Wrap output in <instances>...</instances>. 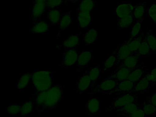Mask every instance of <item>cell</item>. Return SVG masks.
Instances as JSON below:
<instances>
[{
  "label": "cell",
  "mask_w": 156,
  "mask_h": 117,
  "mask_svg": "<svg viewBox=\"0 0 156 117\" xmlns=\"http://www.w3.org/2000/svg\"><path fill=\"white\" fill-rule=\"evenodd\" d=\"M50 28V24L46 21H40L34 23L30 32L31 34H43L48 32Z\"/></svg>",
  "instance_id": "cell-21"
},
{
  "label": "cell",
  "mask_w": 156,
  "mask_h": 117,
  "mask_svg": "<svg viewBox=\"0 0 156 117\" xmlns=\"http://www.w3.org/2000/svg\"><path fill=\"white\" fill-rule=\"evenodd\" d=\"M96 3L95 0H81L76 12L84 11L90 12L95 7Z\"/></svg>",
  "instance_id": "cell-26"
},
{
  "label": "cell",
  "mask_w": 156,
  "mask_h": 117,
  "mask_svg": "<svg viewBox=\"0 0 156 117\" xmlns=\"http://www.w3.org/2000/svg\"><path fill=\"white\" fill-rule=\"evenodd\" d=\"M32 73L28 72L22 75L18 80L17 87L18 89L23 90L29 85L31 78Z\"/></svg>",
  "instance_id": "cell-32"
},
{
  "label": "cell",
  "mask_w": 156,
  "mask_h": 117,
  "mask_svg": "<svg viewBox=\"0 0 156 117\" xmlns=\"http://www.w3.org/2000/svg\"><path fill=\"white\" fill-rule=\"evenodd\" d=\"M132 71L133 70L119 66L113 72L110 76L108 78L118 82L123 81L127 79L129 76Z\"/></svg>",
  "instance_id": "cell-15"
},
{
  "label": "cell",
  "mask_w": 156,
  "mask_h": 117,
  "mask_svg": "<svg viewBox=\"0 0 156 117\" xmlns=\"http://www.w3.org/2000/svg\"><path fill=\"white\" fill-rule=\"evenodd\" d=\"M62 15L61 10L51 9L47 12V19L50 21L52 25H57L59 24Z\"/></svg>",
  "instance_id": "cell-23"
},
{
  "label": "cell",
  "mask_w": 156,
  "mask_h": 117,
  "mask_svg": "<svg viewBox=\"0 0 156 117\" xmlns=\"http://www.w3.org/2000/svg\"><path fill=\"white\" fill-rule=\"evenodd\" d=\"M149 71V69L146 66H139L130 73L127 79L132 82H136L144 77Z\"/></svg>",
  "instance_id": "cell-17"
},
{
  "label": "cell",
  "mask_w": 156,
  "mask_h": 117,
  "mask_svg": "<svg viewBox=\"0 0 156 117\" xmlns=\"http://www.w3.org/2000/svg\"><path fill=\"white\" fill-rule=\"evenodd\" d=\"M76 21L81 29L86 28L91 23L92 17L90 12L84 11L76 12Z\"/></svg>",
  "instance_id": "cell-16"
},
{
  "label": "cell",
  "mask_w": 156,
  "mask_h": 117,
  "mask_svg": "<svg viewBox=\"0 0 156 117\" xmlns=\"http://www.w3.org/2000/svg\"><path fill=\"white\" fill-rule=\"evenodd\" d=\"M34 108L33 103L30 99L29 101L23 103L22 106L21 110L19 115L22 117H26L32 112Z\"/></svg>",
  "instance_id": "cell-35"
},
{
  "label": "cell",
  "mask_w": 156,
  "mask_h": 117,
  "mask_svg": "<svg viewBox=\"0 0 156 117\" xmlns=\"http://www.w3.org/2000/svg\"><path fill=\"white\" fill-rule=\"evenodd\" d=\"M100 101L96 97L90 99L86 104L85 109L88 117L96 116L100 110Z\"/></svg>",
  "instance_id": "cell-14"
},
{
  "label": "cell",
  "mask_w": 156,
  "mask_h": 117,
  "mask_svg": "<svg viewBox=\"0 0 156 117\" xmlns=\"http://www.w3.org/2000/svg\"><path fill=\"white\" fill-rule=\"evenodd\" d=\"M134 21V16L132 13L122 18H119L117 21V27L118 29L127 28L130 26Z\"/></svg>",
  "instance_id": "cell-31"
},
{
  "label": "cell",
  "mask_w": 156,
  "mask_h": 117,
  "mask_svg": "<svg viewBox=\"0 0 156 117\" xmlns=\"http://www.w3.org/2000/svg\"><path fill=\"white\" fill-rule=\"evenodd\" d=\"M94 57V54L90 50H83L78 54L76 65L77 67L76 72H82L87 66L90 63Z\"/></svg>",
  "instance_id": "cell-7"
},
{
  "label": "cell",
  "mask_w": 156,
  "mask_h": 117,
  "mask_svg": "<svg viewBox=\"0 0 156 117\" xmlns=\"http://www.w3.org/2000/svg\"><path fill=\"white\" fill-rule=\"evenodd\" d=\"M129 42L128 39H127L119 47L115 49L117 55L116 66H120L125 59L132 55L129 49Z\"/></svg>",
  "instance_id": "cell-10"
},
{
  "label": "cell",
  "mask_w": 156,
  "mask_h": 117,
  "mask_svg": "<svg viewBox=\"0 0 156 117\" xmlns=\"http://www.w3.org/2000/svg\"><path fill=\"white\" fill-rule=\"evenodd\" d=\"M146 101L156 107V91L155 93L150 95L149 97L146 99Z\"/></svg>",
  "instance_id": "cell-42"
},
{
  "label": "cell",
  "mask_w": 156,
  "mask_h": 117,
  "mask_svg": "<svg viewBox=\"0 0 156 117\" xmlns=\"http://www.w3.org/2000/svg\"><path fill=\"white\" fill-rule=\"evenodd\" d=\"M98 37V33L96 30L94 28H91L86 33L83 39V41L87 45H90L94 44L96 41Z\"/></svg>",
  "instance_id": "cell-28"
},
{
  "label": "cell",
  "mask_w": 156,
  "mask_h": 117,
  "mask_svg": "<svg viewBox=\"0 0 156 117\" xmlns=\"http://www.w3.org/2000/svg\"><path fill=\"white\" fill-rule=\"evenodd\" d=\"M146 38L151 49L152 54L156 55V35L151 30H149L146 35Z\"/></svg>",
  "instance_id": "cell-33"
},
{
  "label": "cell",
  "mask_w": 156,
  "mask_h": 117,
  "mask_svg": "<svg viewBox=\"0 0 156 117\" xmlns=\"http://www.w3.org/2000/svg\"><path fill=\"white\" fill-rule=\"evenodd\" d=\"M146 5H147V3L146 2H143L141 3L135 5V8L133 9L132 13L134 18L136 19V20H139L143 18V16L146 11L145 8H146Z\"/></svg>",
  "instance_id": "cell-29"
},
{
  "label": "cell",
  "mask_w": 156,
  "mask_h": 117,
  "mask_svg": "<svg viewBox=\"0 0 156 117\" xmlns=\"http://www.w3.org/2000/svg\"><path fill=\"white\" fill-rule=\"evenodd\" d=\"M21 108L22 106L18 104L9 105L6 108V112L7 114L12 116H17L20 114Z\"/></svg>",
  "instance_id": "cell-37"
},
{
  "label": "cell",
  "mask_w": 156,
  "mask_h": 117,
  "mask_svg": "<svg viewBox=\"0 0 156 117\" xmlns=\"http://www.w3.org/2000/svg\"><path fill=\"white\" fill-rule=\"evenodd\" d=\"M47 91H37L30 98L33 103L34 108L38 112H43V109L47 98Z\"/></svg>",
  "instance_id": "cell-6"
},
{
  "label": "cell",
  "mask_w": 156,
  "mask_h": 117,
  "mask_svg": "<svg viewBox=\"0 0 156 117\" xmlns=\"http://www.w3.org/2000/svg\"><path fill=\"white\" fill-rule=\"evenodd\" d=\"M144 34H143L140 33L137 36L134 37L132 40L129 41V48L130 51L132 55L135 54L138 49L140 47L142 42V39H143V37Z\"/></svg>",
  "instance_id": "cell-30"
},
{
  "label": "cell",
  "mask_w": 156,
  "mask_h": 117,
  "mask_svg": "<svg viewBox=\"0 0 156 117\" xmlns=\"http://www.w3.org/2000/svg\"><path fill=\"white\" fill-rule=\"evenodd\" d=\"M143 18L139 19V20H136V21L135 24L132 28V30L130 32L129 34V41H130L133 39L134 37L137 36L139 34H140V31H141V24L143 20Z\"/></svg>",
  "instance_id": "cell-34"
},
{
  "label": "cell",
  "mask_w": 156,
  "mask_h": 117,
  "mask_svg": "<svg viewBox=\"0 0 156 117\" xmlns=\"http://www.w3.org/2000/svg\"><path fill=\"white\" fill-rule=\"evenodd\" d=\"M135 82H132L127 79L123 81H119L115 88L110 91H108L104 93V95H121L125 93H130L131 90L133 89Z\"/></svg>",
  "instance_id": "cell-5"
},
{
  "label": "cell",
  "mask_w": 156,
  "mask_h": 117,
  "mask_svg": "<svg viewBox=\"0 0 156 117\" xmlns=\"http://www.w3.org/2000/svg\"><path fill=\"white\" fill-rule=\"evenodd\" d=\"M69 1H70V0H63V3H66L69 2Z\"/></svg>",
  "instance_id": "cell-45"
},
{
  "label": "cell",
  "mask_w": 156,
  "mask_h": 117,
  "mask_svg": "<svg viewBox=\"0 0 156 117\" xmlns=\"http://www.w3.org/2000/svg\"><path fill=\"white\" fill-rule=\"evenodd\" d=\"M140 58V57L136 54H133L125 59L121 63L119 66L123 67L133 70L139 66L138 63Z\"/></svg>",
  "instance_id": "cell-20"
},
{
  "label": "cell",
  "mask_w": 156,
  "mask_h": 117,
  "mask_svg": "<svg viewBox=\"0 0 156 117\" xmlns=\"http://www.w3.org/2000/svg\"><path fill=\"white\" fill-rule=\"evenodd\" d=\"M124 117H146V114L143 109L140 108L138 109L132 113L127 115H124Z\"/></svg>",
  "instance_id": "cell-41"
},
{
  "label": "cell",
  "mask_w": 156,
  "mask_h": 117,
  "mask_svg": "<svg viewBox=\"0 0 156 117\" xmlns=\"http://www.w3.org/2000/svg\"><path fill=\"white\" fill-rule=\"evenodd\" d=\"M32 12L30 19L36 21L41 18L47 9L46 2L35 3H33Z\"/></svg>",
  "instance_id": "cell-18"
},
{
  "label": "cell",
  "mask_w": 156,
  "mask_h": 117,
  "mask_svg": "<svg viewBox=\"0 0 156 117\" xmlns=\"http://www.w3.org/2000/svg\"><path fill=\"white\" fill-rule=\"evenodd\" d=\"M140 94L128 93L121 94L117 98L113 99L112 102H109L105 108L106 112H117L119 109L126 104L132 102H138V97Z\"/></svg>",
  "instance_id": "cell-3"
},
{
  "label": "cell",
  "mask_w": 156,
  "mask_h": 117,
  "mask_svg": "<svg viewBox=\"0 0 156 117\" xmlns=\"http://www.w3.org/2000/svg\"></svg>",
  "instance_id": "cell-46"
},
{
  "label": "cell",
  "mask_w": 156,
  "mask_h": 117,
  "mask_svg": "<svg viewBox=\"0 0 156 117\" xmlns=\"http://www.w3.org/2000/svg\"><path fill=\"white\" fill-rule=\"evenodd\" d=\"M150 83L145 76L136 82H135L133 89L130 93L141 94L144 92H147L151 88Z\"/></svg>",
  "instance_id": "cell-13"
},
{
  "label": "cell",
  "mask_w": 156,
  "mask_h": 117,
  "mask_svg": "<svg viewBox=\"0 0 156 117\" xmlns=\"http://www.w3.org/2000/svg\"><path fill=\"white\" fill-rule=\"evenodd\" d=\"M63 0H46V4L47 8L54 9L62 5Z\"/></svg>",
  "instance_id": "cell-40"
},
{
  "label": "cell",
  "mask_w": 156,
  "mask_h": 117,
  "mask_svg": "<svg viewBox=\"0 0 156 117\" xmlns=\"http://www.w3.org/2000/svg\"><path fill=\"white\" fill-rule=\"evenodd\" d=\"M78 54L76 48L65 49L62 59L59 66L66 69L75 65L78 59Z\"/></svg>",
  "instance_id": "cell-4"
},
{
  "label": "cell",
  "mask_w": 156,
  "mask_h": 117,
  "mask_svg": "<svg viewBox=\"0 0 156 117\" xmlns=\"http://www.w3.org/2000/svg\"><path fill=\"white\" fill-rule=\"evenodd\" d=\"M79 0H70L69 1V2L71 3H75L76 2H78V1H79Z\"/></svg>",
  "instance_id": "cell-44"
},
{
  "label": "cell",
  "mask_w": 156,
  "mask_h": 117,
  "mask_svg": "<svg viewBox=\"0 0 156 117\" xmlns=\"http://www.w3.org/2000/svg\"><path fill=\"white\" fill-rule=\"evenodd\" d=\"M102 69L99 66H97L91 68L85 71L89 76L91 81V90L95 87L96 84L99 78L100 72Z\"/></svg>",
  "instance_id": "cell-22"
},
{
  "label": "cell",
  "mask_w": 156,
  "mask_h": 117,
  "mask_svg": "<svg viewBox=\"0 0 156 117\" xmlns=\"http://www.w3.org/2000/svg\"><path fill=\"white\" fill-rule=\"evenodd\" d=\"M118 82L115 81L113 80L110 79L108 78L102 80V82L98 84L97 86L91 90L89 94H95L98 93L103 92V91H109L115 88L117 85Z\"/></svg>",
  "instance_id": "cell-8"
},
{
  "label": "cell",
  "mask_w": 156,
  "mask_h": 117,
  "mask_svg": "<svg viewBox=\"0 0 156 117\" xmlns=\"http://www.w3.org/2000/svg\"><path fill=\"white\" fill-rule=\"evenodd\" d=\"M117 55L116 51L115 50L112 54L106 59L104 62V66L102 68V72L109 70L111 68L116 66Z\"/></svg>",
  "instance_id": "cell-27"
},
{
  "label": "cell",
  "mask_w": 156,
  "mask_h": 117,
  "mask_svg": "<svg viewBox=\"0 0 156 117\" xmlns=\"http://www.w3.org/2000/svg\"><path fill=\"white\" fill-rule=\"evenodd\" d=\"M91 87V81L86 72L76 81V92L82 94Z\"/></svg>",
  "instance_id": "cell-12"
},
{
  "label": "cell",
  "mask_w": 156,
  "mask_h": 117,
  "mask_svg": "<svg viewBox=\"0 0 156 117\" xmlns=\"http://www.w3.org/2000/svg\"><path fill=\"white\" fill-rule=\"evenodd\" d=\"M80 34H81L79 33L69 35L62 42L61 44L57 45L56 47L59 49L62 48L65 49L75 48L79 45Z\"/></svg>",
  "instance_id": "cell-9"
},
{
  "label": "cell",
  "mask_w": 156,
  "mask_h": 117,
  "mask_svg": "<svg viewBox=\"0 0 156 117\" xmlns=\"http://www.w3.org/2000/svg\"><path fill=\"white\" fill-rule=\"evenodd\" d=\"M146 12L149 16L150 18L156 26V3H152L150 5Z\"/></svg>",
  "instance_id": "cell-39"
},
{
  "label": "cell",
  "mask_w": 156,
  "mask_h": 117,
  "mask_svg": "<svg viewBox=\"0 0 156 117\" xmlns=\"http://www.w3.org/2000/svg\"><path fill=\"white\" fill-rule=\"evenodd\" d=\"M152 54L151 49L148 43L146 38V36L144 35L142 39L141 44L137 51L134 54L141 57L142 56L149 57Z\"/></svg>",
  "instance_id": "cell-24"
},
{
  "label": "cell",
  "mask_w": 156,
  "mask_h": 117,
  "mask_svg": "<svg viewBox=\"0 0 156 117\" xmlns=\"http://www.w3.org/2000/svg\"><path fill=\"white\" fill-rule=\"evenodd\" d=\"M135 5L130 3H119L115 7V12L119 18H122L132 13Z\"/></svg>",
  "instance_id": "cell-11"
},
{
  "label": "cell",
  "mask_w": 156,
  "mask_h": 117,
  "mask_svg": "<svg viewBox=\"0 0 156 117\" xmlns=\"http://www.w3.org/2000/svg\"><path fill=\"white\" fill-rule=\"evenodd\" d=\"M46 0H34L33 3H35L46 2Z\"/></svg>",
  "instance_id": "cell-43"
},
{
  "label": "cell",
  "mask_w": 156,
  "mask_h": 117,
  "mask_svg": "<svg viewBox=\"0 0 156 117\" xmlns=\"http://www.w3.org/2000/svg\"><path fill=\"white\" fill-rule=\"evenodd\" d=\"M145 77L149 81L151 87L156 86V65L151 70H149V71L145 75Z\"/></svg>",
  "instance_id": "cell-38"
},
{
  "label": "cell",
  "mask_w": 156,
  "mask_h": 117,
  "mask_svg": "<svg viewBox=\"0 0 156 117\" xmlns=\"http://www.w3.org/2000/svg\"><path fill=\"white\" fill-rule=\"evenodd\" d=\"M65 90L64 85H53L47 91V98L43 109L45 111L52 110L58 107L63 96Z\"/></svg>",
  "instance_id": "cell-2"
},
{
  "label": "cell",
  "mask_w": 156,
  "mask_h": 117,
  "mask_svg": "<svg viewBox=\"0 0 156 117\" xmlns=\"http://www.w3.org/2000/svg\"><path fill=\"white\" fill-rule=\"evenodd\" d=\"M143 107V110L146 114V117L151 115H155L156 112V107L151 103L145 101L142 104H140Z\"/></svg>",
  "instance_id": "cell-36"
},
{
  "label": "cell",
  "mask_w": 156,
  "mask_h": 117,
  "mask_svg": "<svg viewBox=\"0 0 156 117\" xmlns=\"http://www.w3.org/2000/svg\"><path fill=\"white\" fill-rule=\"evenodd\" d=\"M72 22L71 11L62 14L60 23H59V31H58V34L56 36L57 39L60 37L62 32L67 29L71 25Z\"/></svg>",
  "instance_id": "cell-19"
},
{
  "label": "cell",
  "mask_w": 156,
  "mask_h": 117,
  "mask_svg": "<svg viewBox=\"0 0 156 117\" xmlns=\"http://www.w3.org/2000/svg\"><path fill=\"white\" fill-rule=\"evenodd\" d=\"M140 106H141L140 104H139L138 102L128 103L121 108L116 113L119 116L123 117L124 115H127L129 113H132L138 109L140 108Z\"/></svg>",
  "instance_id": "cell-25"
},
{
  "label": "cell",
  "mask_w": 156,
  "mask_h": 117,
  "mask_svg": "<svg viewBox=\"0 0 156 117\" xmlns=\"http://www.w3.org/2000/svg\"><path fill=\"white\" fill-rule=\"evenodd\" d=\"M54 72L50 70H37L32 73L31 80L37 91H46L53 85L51 74Z\"/></svg>",
  "instance_id": "cell-1"
}]
</instances>
